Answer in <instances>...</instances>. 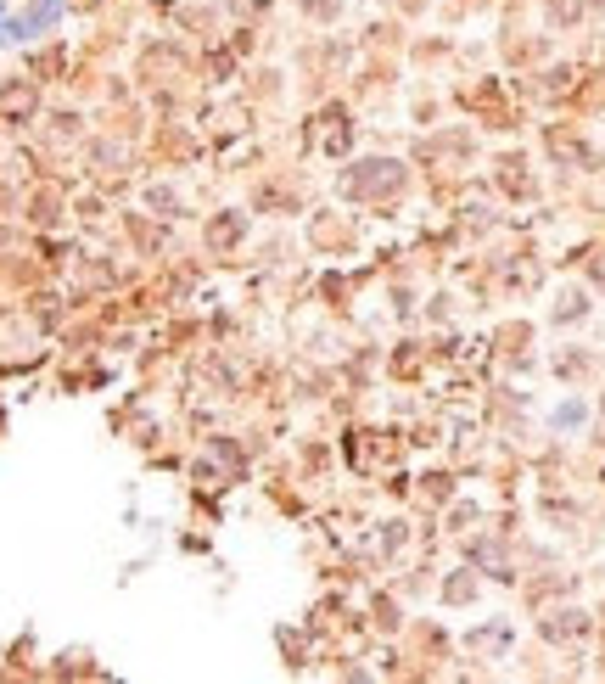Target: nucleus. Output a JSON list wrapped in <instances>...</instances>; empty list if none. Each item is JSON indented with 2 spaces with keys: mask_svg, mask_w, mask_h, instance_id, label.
I'll use <instances>...</instances> for the list:
<instances>
[{
  "mask_svg": "<svg viewBox=\"0 0 605 684\" xmlns=\"http://www.w3.org/2000/svg\"><path fill=\"white\" fill-rule=\"evenodd\" d=\"M29 107H34L29 90H0V113H29Z\"/></svg>",
  "mask_w": 605,
  "mask_h": 684,
  "instance_id": "obj_3",
  "label": "nucleus"
},
{
  "mask_svg": "<svg viewBox=\"0 0 605 684\" xmlns=\"http://www.w3.org/2000/svg\"><path fill=\"white\" fill-rule=\"evenodd\" d=\"M51 17H57V0H40V6H34V12L23 17V29H45Z\"/></svg>",
  "mask_w": 605,
  "mask_h": 684,
  "instance_id": "obj_4",
  "label": "nucleus"
},
{
  "mask_svg": "<svg viewBox=\"0 0 605 684\" xmlns=\"http://www.w3.org/2000/svg\"><path fill=\"white\" fill-rule=\"evenodd\" d=\"M583 628H589V617H577V612H561V617H555V623H544V634H549V640H577V634H583Z\"/></svg>",
  "mask_w": 605,
  "mask_h": 684,
  "instance_id": "obj_2",
  "label": "nucleus"
},
{
  "mask_svg": "<svg viewBox=\"0 0 605 684\" xmlns=\"http://www.w3.org/2000/svg\"><path fill=\"white\" fill-rule=\"evenodd\" d=\"M409 6H415V0H409Z\"/></svg>",
  "mask_w": 605,
  "mask_h": 684,
  "instance_id": "obj_5",
  "label": "nucleus"
},
{
  "mask_svg": "<svg viewBox=\"0 0 605 684\" xmlns=\"http://www.w3.org/2000/svg\"><path fill=\"white\" fill-rule=\"evenodd\" d=\"M342 186H348L353 197H365V191H393L398 186V163H365V174H348Z\"/></svg>",
  "mask_w": 605,
  "mask_h": 684,
  "instance_id": "obj_1",
  "label": "nucleus"
}]
</instances>
